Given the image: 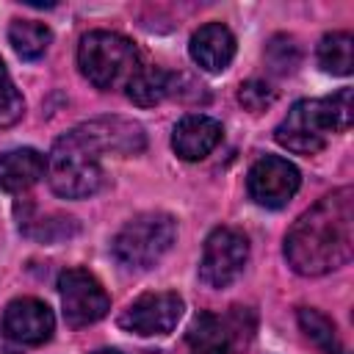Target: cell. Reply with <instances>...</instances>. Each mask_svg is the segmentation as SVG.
<instances>
[{"label": "cell", "instance_id": "4fadbf2b", "mask_svg": "<svg viewBox=\"0 0 354 354\" xmlns=\"http://www.w3.org/2000/svg\"><path fill=\"white\" fill-rule=\"evenodd\" d=\"M188 53L194 64L205 72H224L232 58H235V36L227 25L221 22H207L202 25L188 44Z\"/></svg>", "mask_w": 354, "mask_h": 354}, {"label": "cell", "instance_id": "8992f818", "mask_svg": "<svg viewBox=\"0 0 354 354\" xmlns=\"http://www.w3.org/2000/svg\"><path fill=\"white\" fill-rule=\"evenodd\" d=\"M249 260V241L235 227H216L202 249L199 260V279L207 288H227L232 285Z\"/></svg>", "mask_w": 354, "mask_h": 354}, {"label": "cell", "instance_id": "d6986e66", "mask_svg": "<svg viewBox=\"0 0 354 354\" xmlns=\"http://www.w3.org/2000/svg\"><path fill=\"white\" fill-rule=\"evenodd\" d=\"M299 326H301V332L324 351V354H348V348L340 343V337H337V329H335V324L324 315V313H318V310H313V307H301L299 310Z\"/></svg>", "mask_w": 354, "mask_h": 354}, {"label": "cell", "instance_id": "3957f363", "mask_svg": "<svg viewBox=\"0 0 354 354\" xmlns=\"http://www.w3.org/2000/svg\"><path fill=\"white\" fill-rule=\"evenodd\" d=\"M44 174L50 180V188L64 199L91 196L102 185L100 155L86 144V138L77 130L64 133L53 144Z\"/></svg>", "mask_w": 354, "mask_h": 354}, {"label": "cell", "instance_id": "cb8c5ba5", "mask_svg": "<svg viewBox=\"0 0 354 354\" xmlns=\"http://www.w3.org/2000/svg\"><path fill=\"white\" fill-rule=\"evenodd\" d=\"M94 354H122V351H116V348H100V351H94Z\"/></svg>", "mask_w": 354, "mask_h": 354}, {"label": "cell", "instance_id": "6da1fadb", "mask_svg": "<svg viewBox=\"0 0 354 354\" xmlns=\"http://www.w3.org/2000/svg\"><path fill=\"white\" fill-rule=\"evenodd\" d=\"M354 254V188L343 185L304 210L285 235V257L301 277H321Z\"/></svg>", "mask_w": 354, "mask_h": 354}, {"label": "cell", "instance_id": "5b68a950", "mask_svg": "<svg viewBox=\"0 0 354 354\" xmlns=\"http://www.w3.org/2000/svg\"><path fill=\"white\" fill-rule=\"evenodd\" d=\"M329 133L335 130H332L324 100H299L288 111V116L277 124L274 138L279 147L296 155H315L326 147Z\"/></svg>", "mask_w": 354, "mask_h": 354}, {"label": "cell", "instance_id": "9a60e30c", "mask_svg": "<svg viewBox=\"0 0 354 354\" xmlns=\"http://www.w3.org/2000/svg\"><path fill=\"white\" fill-rule=\"evenodd\" d=\"M188 343H191V354H235L227 321H221L210 313H199L191 321Z\"/></svg>", "mask_w": 354, "mask_h": 354}, {"label": "cell", "instance_id": "9c48e42d", "mask_svg": "<svg viewBox=\"0 0 354 354\" xmlns=\"http://www.w3.org/2000/svg\"><path fill=\"white\" fill-rule=\"evenodd\" d=\"M301 185V174L299 169L279 158V155H266L260 158L252 169H249V177H246V188H249V196L260 205V207H285L293 194L299 191Z\"/></svg>", "mask_w": 354, "mask_h": 354}, {"label": "cell", "instance_id": "ac0fdd59", "mask_svg": "<svg viewBox=\"0 0 354 354\" xmlns=\"http://www.w3.org/2000/svg\"><path fill=\"white\" fill-rule=\"evenodd\" d=\"M318 64L329 75H351L354 69V39L346 30L326 33L318 44Z\"/></svg>", "mask_w": 354, "mask_h": 354}, {"label": "cell", "instance_id": "8fae6325", "mask_svg": "<svg viewBox=\"0 0 354 354\" xmlns=\"http://www.w3.org/2000/svg\"><path fill=\"white\" fill-rule=\"evenodd\" d=\"M53 329H55L53 310L39 299H30V296L14 299L3 313V332L14 343L41 346L53 337Z\"/></svg>", "mask_w": 354, "mask_h": 354}, {"label": "cell", "instance_id": "7a4b0ae2", "mask_svg": "<svg viewBox=\"0 0 354 354\" xmlns=\"http://www.w3.org/2000/svg\"><path fill=\"white\" fill-rule=\"evenodd\" d=\"M77 66L83 77L102 91L127 86L136 69L141 66L138 47L113 30H91L80 39Z\"/></svg>", "mask_w": 354, "mask_h": 354}, {"label": "cell", "instance_id": "7402d4cb", "mask_svg": "<svg viewBox=\"0 0 354 354\" xmlns=\"http://www.w3.org/2000/svg\"><path fill=\"white\" fill-rule=\"evenodd\" d=\"M324 105H326V113H329V122H332V130L335 133H343V130L351 127V122H354L351 88H340L332 97H324Z\"/></svg>", "mask_w": 354, "mask_h": 354}, {"label": "cell", "instance_id": "7c38bea8", "mask_svg": "<svg viewBox=\"0 0 354 354\" xmlns=\"http://www.w3.org/2000/svg\"><path fill=\"white\" fill-rule=\"evenodd\" d=\"M221 133V122H216L213 116L188 113L171 130V149L183 160H202L218 147Z\"/></svg>", "mask_w": 354, "mask_h": 354}, {"label": "cell", "instance_id": "603a6c76", "mask_svg": "<svg viewBox=\"0 0 354 354\" xmlns=\"http://www.w3.org/2000/svg\"><path fill=\"white\" fill-rule=\"evenodd\" d=\"M238 102H241L246 111H252V113L266 111V108L274 102V88H271L268 83H263V80H246V83H241V88H238Z\"/></svg>", "mask_w": 354, "mask_h": 354}, {"label": "cell", "instance_id": "30bf717a", "mask_svg": "<svg viewBox=\"0 0 354 354\" xmlns=\"http://www.w3.org/2000/svg\"><path fill=\"white\" fill-rule=\"evenodd\" d=\"M86 144L97 152V155H136L144 149L147 138H144V127L133 119H122V116H100L91 119L80 127H75Z\"/></svg>", "mask_w": 354, "mask_h": 354}, {"label": "cell", "instance_id": "d4e9b609", "mask_svg": "<svg viewBox=\"0 0 354 354\" xmlns=\"http://www.w3.org/2000/svg\"><path fill=\"white\" fill-rule=\"evenodd\" d=\"M144 354H158V351H144Z\"/></svg>", "mask_w": 354, "mask_h": 354}, {"label": "cell", "instance_id": "5bb4252c", "mask_svg": "<svg viewBox=\"0 0 354 354\" xmlns=\"http://www.w3.org/2000/svg\"><path fill=\"white\" fill-rule=\"evenodd\" d=\"M47 171V158L33 147L8 149L0 155V188L8 194L28 191Z\"/></svg>", "mask_w": 354, "mask_h": 354}, {"label": "cell", "instance_id": "44dd1931", "mask_svg": "<svg viewBox=\"0 0 354 354\" xmlns=\"http://www.w3.org/2000/svg\"><path fill=\"white\" fill-rule=\"evenodd\" d=\"M266 61L277 75H288L299 66V44L290 36H274L266 47Z\"/></svg>", "mask_w": 354, "mask_h": 354}, {"label": "cell", "instance_id": "52a82bcc", "mask_svg": "<svg viewBox=\"0 0 354 354\" xmlns=\"http://www.w3.org/2000/svg\"><path fill=\"white\" fill-rule=\"evenodd\" d=\"M58 293L64 307V321L69 326H88L108 315L111 299L100 279L86 268H66L58 277Z\"/></svg>", "mask_w": 354, "mask_h": 354}, {"label": "cell", "instance_id": "277c9868", "mask_svg": "<svg viewBox=\"0 0 354 354\" xmlns=\"http://www.w3.org/2000/svg\"><path fill=\"white\" fill-rule=\"evenodd\" d=\"M174 238H177V221L169 213L149 210L133 216L116 232L111 252L119 260V266L130 271H147L171 249Z\"/></svg>", "mask_w": 354, "mask_h": 354}, {"label": "cell", "instance_id": "ba28073f", "mask_svg": "<svg viewBox=\"0 0 354 354\" xmlns=\"http://www.w3.org/2000/svg\"><path fill=\"white\" fill-rule=\"evenodd\" d=\"M183 310H185V301L171 290L141 293L119 315V326L124 332H133V335H141V337L169 335L177 326V321L183 318Z\"/></svg>", "mask_w": 354, "mask_h": 354}, {"label": "cell", "instance_id": "2e32d148", "mask_svg": "<svg viewBox=\"0 0 354 354\" xmlns=\"http://www.w3.org/2000/svg\"><path fill=\"white\" fill-rule=\"evenodd\" d=\"M124 88H127V97H130L136 105L152 108V105H158L166 94H171V75H169L166 69L155 66V64H141Z\"/></svg>", "mask_w": 354, "mask_h": 354}, {"label": "cell", "instance_id": "ffe728a7", "mask_svg": "<svg viewBox=\"0 0 354 354\" xmlns=\"http://www.w3.org/2000/svg\"><path fill=\"white\" fill-rule=\"evenodd\" d=\"M22 113H25V100L17 91V86H14L6 64L0 58V127L17 124L22 119Z\"/></svg>", "mask_w": 354, "mask_h": 354}, {"label": "cell", "instance_id": "e0dca14e", "mask_svg": "<svg viewBox=\"0 0 354 354\" xmlns=\"http://www.w3.org/2000/svg\"><path fill=\"white\" fill-rule=\"evenodd\" d=\"M8 41L14 47V53L25 61H36L47 53L53 33L44 22H33V19H14L8 28Z\"/></svg>", "mask_w": 354, "mask_h": 354}]
</instances>
